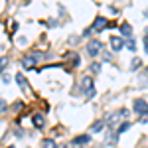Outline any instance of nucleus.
Wrapping results in <instances>:
<instances>
[{
	"label": "nucleus",
	"instance_id": "21",
	"mask_svg": "<svg viewBox=\"0 0 148 148\" xmlns=\"http://www.w3.org/2000/svg\"><path fill=\"white\" fill-rule=\"evenodd\" d=\"M77 42H79V38H77V36H71V40H69V44H77Z\"/></svg>",
	"mask_w": 148,
	"mask_h": 148
},
{
	"label": "nucleus",
	"instance_id": "14",
	"mask_svg": "<svg viewBox=\"0 0 148 148\" xmlns=\"http://www.w3.org/2000/svg\"><path fill=\"white\" fill-rule=\"evenodd\" d=\"M125 46L128 47L130 51H134V49H136V42H134L132 38H126V40H125Z\"/></svg>",
	"mask_w": 148,
	"mask_h": 148
},
{
	"label": "nucleus",
	"instance_id": "1",
	"mask_svg": "<svg viewBox=\"0 0 148 148\" xmlns=\"http://www.w3.org/2000/svg\"><path fill=\"white\" fill-rule=\"evenodd\" d=\"M87 53H89V57H97L99 53H103V42L91 40V42L87 44Z\"/></svg>",
	"mask_w": 148,
	"mask_h": 148
},
{
	"label": "nucleus",
	"instance_id": "4",
	"mask_svg": "<svg viewBox=\"0 0 148 148\" xmlns=\"http://www.w3.org/2000/svg\"><path fill=\"white\" fill-rule=\"evenodd\" d=\"M109 24H107V18H103V16H97L95 18V22H93V26H91V30L93 32H101V30H105Z\"/></svg>",
	"mask_w": 148,
	"mask_h": 148
},
{
	"label": "nucleus",
	"instance_id": "11",
	"mask_svg": "<svg viewBox=\"0 0 148 148\" xmlns=\"http://www.w3.org/2000/svg\"><path fill=\"white\" fill-rule=\"evenodd\" d=\"M128 128H130V123H121L119 128H116V134H119V136H121V134H125Z\"/></svg>",
	"mask_w": 148,
	"mask_h": 148
},
{
	"label": "nucleus",
	"instance_id": "27",
	"mask_svg": "<svg viewBox=\"0 0 148 148\" xmlns=\"http://www.w3.org/2000/svg\"><path fill=\"white\" fill-rule=\"evenodd\" d=\"M146 34H148V30H146Z\"/></svg>",
	"mask_w": 148,
	"mask_h": 148
},
{
	"label": "nucleus",
	"instance_id": "15",
	"mask_svg": "<svg viewBox=\"0 0 148 148\" xmlns=\"http://www.w3.org/2000/svg\"><path fill=\"white\" fill-rule=\"evenodd\" d=\"M8 63H10V57H0V71H4V67H6V65H8Z\"/></svg>",
	"mask_w": 148,
	"mask_h": 148
},
{
	"label": "nucleus",
	"instance_id": "2",
	"mask_svg": "<svg viewBox=\"0 0 148 148\" xmlns=\"http://www.w3.org/2000/svg\"><path fill=\"white\" fill-rule=\"evenodd\" d=\"M132 109H134V113H138L140 116H146L148 114V103L144 99H134L132 101Z\"/></svg>",
	"mask_w": 148,
	"mask_h": 148
},
{
	"label": "nucleus",
	"instance_id": "5",
	"mask_svg": "<svg viewBox=\"0 0 148 148\" xmlns=\"http://www.w3.org/2000/svg\"><path fill=\"white\" fill-rule=\"evenodd\" d=\"M111 47H113V51H121V49L125 47V40L119 38V36H113V38H111Z\"/></svg>",
	"mask_w": 148,
	"mask_h": 148
},
{
	"label": "nucleus",
	"instance_id": "23",
	"mask_svg": "<svg viewBox=\"0 0 148 148\" xmlns=\"http://www.w3.org/2000/svg\"><path fill=\"white\" fill-rule=\"evenodd\" d=\"M2 81L4 83H10V75H2Z\"/></svg>",
	"mask_w": 148,
	"mask_h": 148
},
{
	"label": "nucleus",
	"instance_id": "6",
	"mask_svg": "<svg viewBox=\"0 0 148 148\" xmlns=\"http://www.w3.org/2000/svg\"><path fill=\"white\" fill-rule=\"evenodd\" d=\"M91 142V134H81V136L73 138V146H79V144H87Z\"/></svg>",
	"mask_w": 148,
	"mask_h": 148
},
{
	"label": "nucleus",
	"instance_id": "25",
	"mask_svg": "<svg viewBox=\"0 0 148 148\" xmlns=\"http://www.w3.org/2000/svg\"><path fill=\"white\" fill-rule=\"evenodd\" d=\"M144 16H148V8H146V10H144Z\"/></svg>",
	"mask_w": 148,
	"mask_h": 148
},
{
	"label": "nucleus",
	"instance_id": "26",
	"mask_svg": "<svg viewBox=\"0 0 148 148\" xmlns=\"http://www.w3.org/2000/svg\"><path fill=\"white\" fill-rule=\"evenodd\" d=\"M8 148H14V146H8Z\"/></svg>",
	"mask_w": 148,
	"mask_h": 148
},
{
	"label": "nucleus",
	"instance_id": "20",
	"mask_svg": "<svg viewBox=\"0 0 148 148\" xmlns=\"http://www.w3.org/2000/svg\"><path fill=\"white\" fill-rule=\"evenodd\" d=\"M103 59H105V61H111L113 56H111V53H103Z\"/></svg>",
	"mask_w": 148,
	"mask_h": 148
},
{
	"label": "nucleus",
	"instance_id": "24",
	"mask_svg": "<svg viewBox=\"0 0 148 148\" xmlns=\"http://www.w3.org/2000/svg\"><path fill=\"white\" fill-rule=\"evenodd\" d=\"M144 49H146V53H148V38H144Z\"/></svg>",
	"mask_w": 148,
	"mask_h": 148
},
{
	"label": "nucleus",
	"instance_id": "22",
	"mask_svg": "<svg viewBox=\"0 0 148 148\" xmlns=\"http://www.w3.org/2000/svg\"><path fill=\"white\" fill-rule=\"evenodd\" d=\"M18 46H26V38H20L18 40Z\"/></svg>",
	"mask_w": 148,
	"mask_h": 148
},
{
	"label": "nucleus",
	"instance_id": "8",
	"mask_svg": "<svg viewBox=\"0 0 148 148\" xmlns=\"http://www.w3.org/2000/svg\"><path fill=\"white\" fill-rule=\"evenodd\" d=\"M119 28H121V34L125 36V38H130V34H132V26H130V24L123 22L121 26H119Z\"/></svg>",
	"mask_w": 148,
	"mask_h": 148
},
{
	"label": "nucleus",
	"instance_id": "28",
	"mask_svg": "<svg viewBox=\"0 0 148 148\" xmlns=\"http://www.w3.org/2000/svg\"><path fill=\"white\" fill-rule=\"evenodd\" d=\"M146 69H148V67H146Z\"/></svg>",
	"mask_w": 148,
	"mask_h": 148
},
{
	"label": "nucleus",
	"instance_id": "12",
	"mask_svg": "<svg viewBox=\"0 0 148 148\" xmlns=\"http://www.w3.org/2000/svg\"><path fill=\"white\" fill-rule=\"evenodd\" d=\"M140 67H142V61H140L138 57H134V59L130 61V71H138Z\"/></svg>",
	"mask_w": 148,
	"mask_h": 148
},
{
	"label": "nucleus",
	"instance_id": "13",
	"mask_svg": "<svg viewBox=\"0 0 148 148\" xmlns=\"http://www.w3.org/2000/svg\"><path fill=\"white\" fill-rule=\"evenodd\" d=\"M42 148H57V144H56V140H51V138H44Z\"/></svg>",
	"mask_w": 148,
	"mask_h": 148
},
{
	"label": "nucleus",
	"instance_id": "7",
	"mask_svg": "<svg viewBox=\"0 0 148 148\" xmlns=\"http://www.w3.org/2000/svg\"><path fill=\"white\" fill-rule=\"evenodd\" d=\"M32 123H34L36 128H44V125H46V121H44V114L36 113L34 116H32Z\"/></svg>",
	"mask_w": 148,
	"mask_h": 148
},
{
	"label": "nucleus",
	"instance_id": "18",
	"mask_svg": "<svg viewBox=\"0 0 148 148\" xmlns=\"http://www.w3.org/2000/svg\"><path fill=\"white\" fill-rule=\"evenodd\" d=\"M119 116H121V119H126V116H128V109H121V111H119Z\"/></svg>",
	"mask_w": 148,
	"mask_h": 148
},
{
	"label": "nucleus",
	"instance_id": "17",
	"mask_svg": "<svg viewBox=\"0 0 148 148\" xmlns=\"http://www.w3.org/2000/svg\"><path fill=\"white\" fill-rule=\"evenodd\" d=\"M6 109H8V105H6V101H4V99H0V114L4 113Z\"/></svg>",
	"mask_w": 148,
	"mask_h": 148
},
{
	"label": "nucleus",
	"instance_id": "16",
	"mask_svg": "<svg viewBox=\"0 0 148 148\" xmlns=\"http://www.w3.org/2000/svg\"><path fill=\"white\" fill-rule=\"evenodd\" d=\"M91 73L93 75H97V73H99V71H101V63H97V61H95V63H91Z\"/></svg>",
	"mask_w": 148,
	"mask_h": 148
},
{
	"label": "nucleus",
	"instance_id": "19",
	"mask_svg": "<svg viewBox=\"0 0 148 148\" xmlns=\"http://www.w3.org/2000/svg\"><path fill=\"white\" fill-rule=\"evenodd\" d=\"M46 26H47V28H56V26H57V20H53V18H51V20H47V22H46Z\"/></svg>",
	"mask_w": 148,
	"mask_h": 148
},
{
	"label": "nucleus",
	"instance_id": "9",
	"mask_svg": "<svg viewBox=\"0 0 148 148\" xmlns=\"http://www.w3.org/2000/svg\"><path fill=\"white\" fill-rule=\"evenodd\" d=\"M14 79H16V83H18L22 89H26V87H28V79L24 77L22 73H16V75H14Z\"/></svg>",
	"mask_w": 148,
	"mask_h": 148
},
{
	"label": "nucleus",
	"instance_id": "10",
	"mask_svg": "<svg viewBox=\"0 0 148 148\" xmlns=\"http://www.w3.org/2000/svg\"><path fill=\"white\" fill-rule=\"evenodd\" d=\"M103 128H105V121H95L91 125V134L93 132H101Z\"/></svg>",
	"mask_w": 148,
	"mask_h": 148
},
{
	"label": "nucleus",
	"instance_id": "3",
	"mask_svg": "<svg viewBox=\"0 0 148 148\" xmlns=\"http://www.w3.org/2000/svg\"><path fill=\"white\" fill-rule=\"evenodd\" d=\"M81 85H83V91H85V95L87 97H95L97 95V91H95V85H93V79L87 75V77H83V81H81Z\"/></svg>",
	"mask_w": 148,
	"mask_h": 148
}]
</instances>
